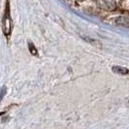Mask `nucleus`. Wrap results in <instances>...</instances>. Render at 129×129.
Returning a JSON list of instances; mask_svg holds the SVG:
<instances>
[{
	"label": "nucleus",
	"instance_id": "f257e3e1",
	"mask_svg": "<svg viewBox=\"0 0 129 129\" xmlns=\"http://www.w3.org/2000/svg\"><path fill=\"white\" fill-rule=\"evenodd\" d=\"M2 27H3V31L5 33V35H9L10 34V30H11V24H10V14H9V2H7L6 11H5V15L3 18V22H2Z\"/></svg>",
	"mask_w": 129,
	"mask_h": 129
},
{
	"label": "nucleus",
	"instance_id": "f03ea898",
	"mask_svg": "<svg viewBox=\"0 0 129 129\" xmlns=\"http://www.w3.org/2000/svg\"><path fill=\"white\" fill-rule=\"evenodd\" d=\"M113 71L116 73V74H119V75H125V74H128V70L124 67H120V66H114L113 67Z\"/></svg>",
	"mask_w": 129,
	"mask_h": 129
}]
</instances>
